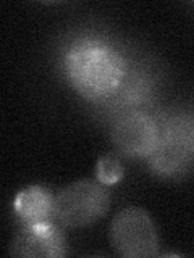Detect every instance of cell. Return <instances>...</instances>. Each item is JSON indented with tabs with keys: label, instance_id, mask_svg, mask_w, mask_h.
<instances>
[{
	"label": "cell",
	"instance_id": "1",
	"mask_svg": "<svg viewBox=\"0 0 194 258\" xmlns=\"http://www.w3.org/2000/svg\"><path fill=\"white\" fill-rule=\"evenodd\" d=\"M65 71L73 89L87 100L112 97L126 78L121 53L97 39L79 40L67 52Z\"/></svg>",
	"mask_w": 194,
	"mask_h": 258
},
{
	"label": "cell",
	"instance_id": "2",
	"mask_svg": "<svg viewBox=\"0 0 194 258\" xmlns=\"http://www.w3.org/2000/svg\"><path fill=\"white\" fill-rule=\"evenodd\" d=\"M159 123L160 141L149 160L151 171L165 179L181 177L194 163V116L172 115Z\"/></svg>",
	"mask_w": 194,
	"mask_h": 258
},
{
	"label": "cell",
	"instance_id": "3",
	"mask_svg": "<svg viewBox=\"0 0 194 258\" xmlns=\"http://www.w3.org/2000/svg\"><path fill=\"white\" fill-rule=\"evenodd\" d=\"M110 207V196L102 182L76 181L55 196V220L68 228H84L101 220Z\"/></svg>",
	"mask_w": 194,
	"mask_h": 258
},
{
	"label": "cell",
	"instance_id": "4",
	"mask_svg": "<svg viewBox=\"0 0 194 258\" xmlns=\"http://www.w3.org/2000/svg\"><path fill=\"white\" fill-rule=\"evenodd\" d=\"M110 242L126 258H149L159 253V234L152 218L142 208L128 207L113 218Z\"/></svg>",
	"mask_w": 194,
	"mask_h": 258
},
{
	"label": "cell",
	"instance_id": "5",
	"mask_svg": "<svg viewBox=\"0 0 194 258\" xmlns=\"http://www.w3.org/2000/svg\"><path fill=\"white\" fill-rule=\"evenodd\" d=\"M160 141L159 123L142 111H129L112 129V142L121 155L149 158Z\"/></svg>",
	"mask_w": 194,
	"mask_h": 258
},
{
	"label": "cell",
	"instance_id": "6",
	"mask_svg": "<svg viewBox=\"0 0 194 258\" xmlns=\"http://www.w3.org/2000/svg\"><path fill=\"white\" fill-rule=\"evenodd\" d=\"M10 253L15 256H47L67 255V239L54 221L26 224L13 239Z\"/></svg>",
	"mask_w": 194,
	"mask_h": 258
},
{
	"label": "cell",
	"instance_id": "7",
	"mask_svg": "<svg viewBox=\"0 0 194 258\" xmlns=\"http://www.w3.org/2000/svg\"><path fill=\"white\" fill-rule=\"evenodd\" d=\"M13 208L24 224L52 221L55 218V197L42 185H29L18 192Z\"/></svg>",
	"mask_w": 194,
	"mask_h": 258
},
{
	"label": "cell",
	"instance_id": "8",
	"mask_svg": "<svg viewBox=\"0 0 194 258\" xmlns=\"http://www.w3.org/2000/svg\"><path fill=\"white\" fill-rule=\"evenodd\" d=\"M121 177H123V166H121L118 158L105 155L99 160V163H97V179H99V182H102L104 185H110L117 184Z\"/></svg>",
	"mask_w": 194,
	"mask_h": 258
}]
</instances>
